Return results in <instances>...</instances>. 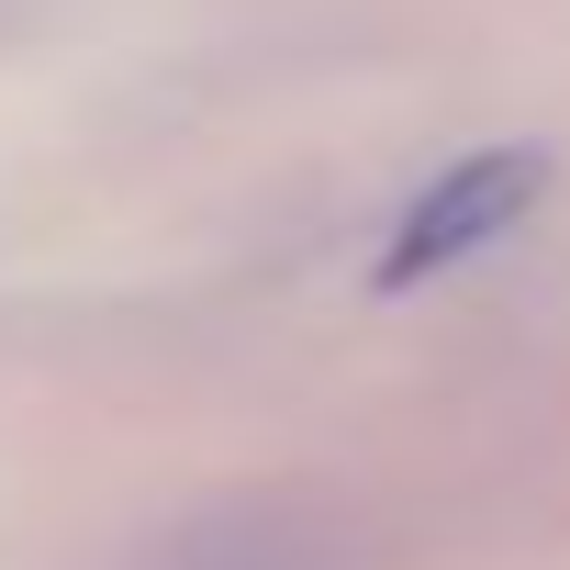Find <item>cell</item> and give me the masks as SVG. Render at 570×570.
I'll return each mask as SVG.
<instances>
[{"mask_svg":"<svg viewBox=\"0 0 570 570\" xmlns=\"http://www.w3.org/2000/svg\"><path fill=\"white\" fill-rule=\"evenodd\" d=\"M548 190V157L537 146H481V157H459L414 213H403V235L381 246V292H414V279H436V268H459V257H481L492 235H514L525 224V202Z\"/></svg>","mask_w":570,"mask_h":570,"instance_id":"obj_1","label":"cell"}]
</instances>
